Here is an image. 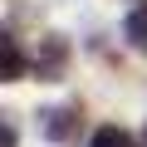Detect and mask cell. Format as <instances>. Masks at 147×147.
Segmentation results:
<instances>
[{
  "label": "cell",
  "mask_w": 147,
  "mask_h": 147,
  "mask_svg": "<svg viewBox=\"0 0 147 147\" xmlns=\"http://www.w3.org/2000/svg\"><path fill=\"white\" fill-rule=\"evenodd\" d=\"M79 127H84V113H79V108H44V113H39V132H44L49 142H74Z\"/></svg>",
  "instance_id": "obj_1"
},
{
  "label": "cell",
  "mask_w": 147,
  "mask_h": 147,
  "mask_svg": "<svg viewBox=\"0 0 147 147\" xmlns=\"http://www.w3.org/2000/svg\"><path fill=\"white\" fill-rule=\"evenodd\" d=\"M64 64H69V44H64V34H49V39H39V54H34V74L39 79H64Z\"/></svg>",
  "instance_id": "obj_2"
},
{
  "label": "cell",
  "mask_w": 147,
  "mask_h": 147,
  "mask_svg": "<svg viewBox=\"0 0 147 147\" xmlns=\"http://www.w3.org/2000/svg\"><path fill=\"white\" fill-rule=\"evenodd\" d=\"M0 74H5V79H20V74H25V54H20V44L10 34L0 39Z\"/></svg>",
  "instance_id": "obj_3"
},
{
  "label": "cell",
  "mask_w": 147,
  "mask_h": 147,
  "mask_svg": "<svg viewBox=\"0 0 147 147\" xmlns=\"http://www.w3.org/2000/svg\"><path fill=\"white\" fill-rule=\"evenodd\" d=\"M88 147H132V137H127L118 123H108V127H98V132H93V142H88Z\"/></svg>",
  "instance_id": "obj_4"
},
{
  "label": "cell",
  "mask_w": 147,
  "mask_h": 147,
  "mask_svg": "<svg viewBox=\"0 0 147 147\" xmlns=\"http://www.w3.org/2000/svg\"><path fill=\"white\" fill-rule=\"evenodd\" d=\"M123 34H127L137 49H147V10H132V15H127V25H123Z\"/></svg>",
  "instance_id": "obj_5"
}]
</instances>
